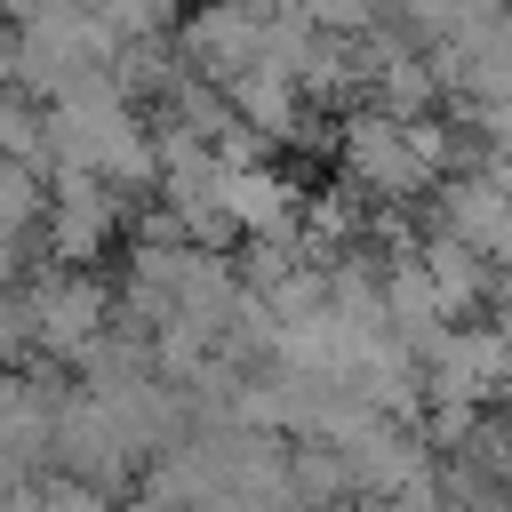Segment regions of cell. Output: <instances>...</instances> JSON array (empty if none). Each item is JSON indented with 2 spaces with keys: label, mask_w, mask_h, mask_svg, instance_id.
Segmentation results:
<instances>
[{
  "label": "cell",
  "mask_w": 512,
  "mask_h": 512,
  "mask_svg": "<svg viewBox=\"0 0 512 512\" xmlns=\"http://www.w3.org/2000/svg\"><path fill=\"white\" fill-rule=\"evenodd\" d=\"M120 512H168V504H160V496H152V488H136V496H128V504H120Z\"/></svg>",
  "instance_id": "obj_8"
},
{
  "label": "cell",
  "mask_w": 512,
  "mask_h": 512,
  "mask_svg": "<svg viewBox=\"0 0 512 512\" xmlns=\"http://www.w3.org/2000/svg\"><path fill=\"white\" fill-rule=\"evenodd\" d=\"M8 480H24V464H16L8 448H0V488H8Z\"/></svg>",
  "instance_id": "obj_9"
},
{
  "label": "cell",
  "mask_w": 512,
  "mask_h": 512,
  "mask_svg": "<svg viewBox=\"0 0 512 512\" xmlns=\"http://www.w3.org/2000/svg\"><path fill=\"white\" fill-rule=\"evenodd\" d=\"M216 208H224V224H232V248H240V240H296V208H304V192H296L288 168L248 160V168H224Z\"/></svg>",
  "instance_id": "obj_5"
},
{
  "label": "cell",
  "mask_w": 512,
  "mask_h": 512,
  "mask_svg": "<svg viewBox=\"0 0 512 512\" xmlns=\"http://www.w3.org/2000/svg\"><path fill=\"white\" fill-rule=\"evenodd\" d=\"M448 464L472 472L480 488H512V416H504V408H480L472 432L448 448Z\"/></svg>",
  "instance_id": "obj_6"
},
{
  "label": "cell",
  "mask_w": 512,
  "mask_h": 512,
  "mask_svg": "<svg viewBox=\"0 0 512 512\" xmlns=\"http://www.w3.org/2000/svg\"><path fill=\"white\" fill-rule=\"evenodd\" d=\"M336 176H344V192L368 200V208H416V200L440 184V168L408 144V120H392V112H376V104H360V112L336 120Z\"/></svg>",
  "instance_id": "obj_1"
},
{
  "label": "cell",
  "mask_w": 512,
  "mask_h": 512,
  "mask_svg": "<svg viewBox=\"0 0 512 512\" xmlns=\"http://www.w3.org/2000/svg\"><path fill=\"white\" fill-rule=\"evenodd\" d=\"M24 312H32V360L72 368L112 328V288L96 280V264H40L24 272Z\"/></svg>",
  "instance_id": "obj_2"
},
{
  "label": "cell",
  "mask_w": 512,
  "mask_h": 512,
  "mask_svg": "<svg viewBox=\"0 0 512 512\" xmlns=\"http://www.w3.org/2000/svg\"><path fill=\"white\" fill-rule=\"evenodd\" d=\"M176 56H184V72L224 88L232 72L264 64V8L256 0H200L192 16H176Z\"/></svg>",
  "instance_id": "obj_4"
},
{
  "label": "cell",
  "mask_w": 512,
  "mask_h": 512,
  "mask_svg": "<svg viewBox=\"0 0 512 512\" xmlns=\"http://www.w3.org/2000/svg\"><path fill=\"white\" fill-rule=\"evenodd\" d=\"M8 64H16V24H8V8H0V80H8Z\"/></svg>",
  "instance_id": "obj_7"
},
{
  "label": "cell",
  "mask_w": 512,
  "mask_h": 512,
  "mask_svg": "<svg viewBox=\"0 0 512 512\" xmlns=\"http://www.w3.org/2000/svg\"><path fill=\"white\" fill-rule=\"evenodd\" d=\"M128 224V200L88 176V168H48V208H40V248L48 264H96L112 232Z\"/></svg>",
  "instance_id": "obj_3"
}]
</instances>
